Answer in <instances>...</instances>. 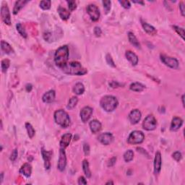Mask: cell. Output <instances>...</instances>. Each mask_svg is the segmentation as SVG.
Instances as JSON below:
<instances>
[{"mask_svg": "<svg viewBox=\"0 0 185 185\" xmlns=\"http://www.w3.org/2000/svg\"><path fill=\"white\" fill-rule=\"evenodd\" d=\"M62 70L65 74L71 75H84L88 72V70L78 62H67Z\"/></svg>", "mask_w": 185, "mask_h": 185, "instance_id": "obj_1", "label": "cell"}, {"mask_svg": "<svg viewBox=\"0 0 185 185\" xmlns=\"http://www.w3.org/2000/svg\"><path fill=\"white\" fill-rule=\"evenodd\" d=\"M69 59V48L67 45L59 47L54 54V62L57 66L62 68L67 64Z\"/></svg>", "mask_w": 185, "mask_h": 185, "instance_id": "obj_2", "label": "cell"}, {"mask_svg": "<svg viewBox=\"0 0 185 185\" xmlns=\"http://www.w3.org/2000/svg\"><path fill=\"white\" fill-rule=\"evenodd\" d=\"M117 98L113 96H105L100 100V105L106 112H111L118 106Z\"/></svg>", "mask_w": 185, "mask_h": 185, "instance_id": "obj_3", "label": "cell"}, {"mask_svg": "<svg viewBox=\"0 0 185 185\" xmlns=\"http://www.w3.org/2000/svg\"><path fill=\"white\" fill-rule=\"evenodd\" d=\"M54 121L62 128H67L70 124V118L65 111L59 109L54 112Z\"/></svg>", "mask_w": 185, "mask_h": 185, "instance_id": "obj_4", "label": "cell"}, {"mask_svg": "<svg viewBox=\"0 0 185 185\" xmlns=\"http://www.w3.org/2000/svg\"><path fill=\"white\" fill-rule=\"evenodd\" d=\"M145 140V135L141 131L134 130L130 133L127 139V142L130 145L141 144Z\"/></svg>", "mask_w": 185, "mask_h": 185, "instance_id": "obj_5", "label": "cell"}, {"mask_svg": "<svg viewBox=\"0 0 185 185\" xmlns=\"http://www.w3.org/2000/svg\"><path fill=\"white\" fill-rule=\"evenodd\" d=\"M157 126V120L154 116L148 115L142 122V128L147 131H153Z\"/></svg>", "mask_w": 185, "mask_h": 185, "instance_id": "obj_6", "label": "cell"}, {"mask_svg": "<svg viewBox=\"0 0 185 185\" xmlns=\"http://www.w3.org/2000/svg\"><path fill=\"white\" fill-rule=\"evenodd\" d=\"M160 60L164 64L168 66V67L172 68V69H177L179 67V62L174 57H168L165 54H161L160 55Z\"/></svg>", "mask_w": 185, "mask_h": 185, "instance_id": "obj_7", "label": "cell"}, {"mask_svg": "<svg viewBox=\"0 0 185 185\" xmlns=\"http://www.w3.org/2000/svg\"><path fill=\"white\" fill-rule=\"evenodd\" d=\"M87 13L90 15L92 21L96 22L100 18V11L97 6L95 5H89L87 7Z\"/></svg>", "mask_w": 185, "mask_h": 185, "instance_id": "obj_8", "label": "cell"}, {"mask_svg": "<svg viewBox=\"0 0 185 185\" xmlns=\"http://www.w3.org/2000/svg\"><path fill=\"white\" fill-rule=\"evenodd\" d=\"M1 17L2 21L6 25H9L11 24V17L9 9L7 7V4H3L1 7Z\"/></svg>", "mask_w": 185, "mask_h": 185, "instance_id": "obj_9", "label": "cell"}, {"mask_svg": "<svg viewBox=\"0 0 185 185\" xmlns=\"http://www.w3.org/2000/svg\"><path fill=\"white\" fill-rule=\"evenodd\" d=\"M66 166H67V156H66L65 150H64V149L60 148L57 168L60 172H64L66 168Z\"/></svg>", "mask_w": 185, "mask_h": 185, "instance_id": "obj_10", "label": "cell"}, {"mask_svg": "<svg viewBox=\"0 0 185 185\" xmlns=\"http://www.w3.org/2000/svg\"><path fill=\"white\" fill-rule=\"evenodd\" d=\"M41 154L43 156V159L44 161V167L46 170H49L51 168V160L52 158V151H47L44 150V148L41 149Z\"/></svg>", "mask_w": 185, "mask_h": 185, "instance_id": "obj_11", "label": "cell"}, {"mask_svg": "<svg viewBox=\"0 0 185 185\" xmlns=\"http://www.w3.org/2000/svg\"><path fill=\"white\" fill-rule=\"evenodd\" d=\"M98 140H99L100 143L105 145H110L113 142L114 136L110 132H105V133L100 134L98 136Z\"/></svg>", "mask_w": 185, "mask_h": 185, "instance_id": "obj_12", "label": "cell"}, {"mask_svg": "<svg viewBox=\"0 0 185 185\" xmlns=\"http://www.w3.org/2000/svg\"><path fill=\"white\" fill-rule=\"evenodd\" d=\"M92 114V108L90 106H85L84 108H82V110L80 111V118L81 120L84 123L87 122L88 120L90 119V118L91 117V115Z\"/></svg>", "mask_w": 185, "mask_h": 185, "instance_id": "obj_13", "label": "cell"}, {"mask_svg": "<svg viewBox=\"0 0 185 185\" xmlns=\"http://www.w3.org/2000/svg\"><path fill=\"white\" fill-rule=\"evenodd\" d=\"M141 112L138 109L132 110L130 114H129V119L132 124H138L140 120L141 119Z\"/></svg>", "mask_w": 185, "mask_h": 185, "instance_id": "obj_14", "label": "cell"}, {"mask_svg": "<svg viewBox=\"0 0 185 185\" xmlns=\"http://www.w3.org/2000/svg\"><path fill=\"white\" fill-rule=\"evenodd\" d=\"M162 158L160 152H156L154 158V173L155 174H158L161 170Z\"/></svg>", "mask_w": 185, "mask_h": 185, "instance_id": "obj_15", "label": "cell"}, {"mask_svg": "<svg viewBox=\"0 0 185 185\" xmlns=\"http://www.w3.org/2000/svg\"><path fill=\"white\" fill-rule=\"evenodd\" d=\"M72 140V134L71 133H66L64 135H62L61 140H60V148L62 149H64L69 145L70 142Z\"/></svg>", "mask_w": 185, "mask_h": 185, "instance_id": "obj_16", "label": "cell"}, {"mask_svg": "<svg viewBox=\"0 0 185 185\" xmlns=\"http://www.w3.org/2000/svg\"><path fill=\"white\" fill-rule=\"evenodd\" d=\"M55 96H56L55 91H54V90H51L43 94V97H42V100H43L44 103L51 104L52 102H54V100H55Z\"/></svg>", "mask_w": 185, "mask_h": 185, "instance_id": "obj_17", "label": "cell"}, {"mask_svg": "<svg viewBox=\"0 0 185 185\" xmlns=\"http://www.w3.org/2000/svg\"><path fill=\"white\" fill-rule=\"evenodd\" d=\"M183 124V120L179 117L173 118L172 124H171L170 130L172 132H176L180 129Z\"/></svg>", "mask_w": 185, "mask_h": 185, "instance_id": "obj_18", "label": "cell"}, {"mask_svg": "<svg viewBox=\"0 0 185 185\" xmlns=\"http://www.w3.org/2000/svg\"><path fill=\"white\" fill-rule=\"evenodd\" d=\"M89 126L92 133H97V132H98L100 130H101L102 125H101V123H100L98 120L93 119L90 122Z\"/></svg>", "mask_w": 185, "mask_h": 185, "instance_id": "obj_19", "label": "cell"}, {"mask_svg": "<svg viewBox=\"0 0 185 185\" xmlns=\"http://www.w3.org/2000/svg\"><path fill=\"white\" fill-rule=\"evenodd\" d=\"M20 173H21V174L24 175L25 177L29 178L30 176H31V174H32L31 166L29 164H28V163L23 164V166H22V167L21 168V169H20Z\"/></svg>", "mask_w": 185, "mask_h": 185, "instance_id": "obj_20", "label": "cell"}, {"mask_svg": "<svg viewBox=\"0 0 185 185\" xmlns=\"http://www.w3.org/2000/svg\"><path fill=\"white\" fill-rule=\"evenodd\" d=\"M142 26L143 28L144 31L146 32L147 33H148L150 36H155L156 35L157 33V31L156 29L153 26L149 25L148 23H147L146 22H144L142 21Z\"/></svg>", "mask_w": 185, "mask_h": 185, "instance_id": "obj_21", "label": "cell"}, {"mask_svg": "<svg viewBox=\"0 0 185 185\" xmlns=\"http://www.w3.org/2000/svg\"><path fill=\"white\" fill-rule=\"evenodd\" d=\"M126 58L129 61L131 62V64L132 65L135 66L138 64V57L134 53V52H132L131 51H126L125 54Z\"/></svg>", "mask_w": 185, "mask_h": 185, "instance_id": "obj_22", "label": "cell"}, {"mask_svg": "<svg viewBox=\"0 0 185 185\" xmlns=\"http://www.w3.org/2000/svg\"><path fill=\"white\" fill-rule=\"evenodd\" d=\"M58 13H59V17H61L62 20L63 21H67L70 17V11H68L67 9H65L64 7H58Z\"/></svg>", "mask_w": 185, "mask_h": 185, "instance_id": "obj_23", "label": "cell"}, {"mask_svg": "<svg viewBox=\"0 0 185 185\" xmlns=\"http://www.w3.org/2000/svg\"><path fill=\"white\" fill-rule=\"evenodd\" d=\"M28 2V1H26V0H20V1L16 2L13 11L14 15H17L22 8H23L24 6H25Z\"/></svg>", "mask_w": 185, "mask_h": 185, "instance_id": "obj_24", "label": "cell"}, {"mask_svg": "<svg viewBox=\"0 0 185 185\" xmlns=\"http://www.w3.org/2000/svg\"><path fill=\"white\" fill-rule=\"evenodd\" d=\"M128 39L129 41L130 42V43L132 44V46H134L135 48H138V49H140V43L138 39L136 38V36H134V34L132 32H129L128 33Z\"/></svg>", "mask_w": 185, "mask_h": 185, "instance_id": "obj_25", "label": "cell"}, {"mask_svg": "<svg viewBox=\"0 0 185 185\" xmlns=\"http://www.w3.org/2000/svg\"><path fill=\"white\" fill-rule=\"evenodd\" d=\"M1 49L7 54H10L14 52V50L13 48H12V46L5 41H1Z\"/></svg>", "mask_w": 185, "mask_h": 185, "instance_id": "obj_26", "label": "cell"}, {"mask_svg": "<svg viewBox=\"0 0 185 185\" xmlns=\"http://www.w3.org/2000/svg\"><path fill=\"white\" fill-rule=\"evenodd\" d=\"M145 86L140 82H133L130 86V89L134 92H142L145 90Z\"/></svg>", "mask_w": 185, "mask_h": 185, "instance_id": "obj_27", "label": "cell"}, {"mask_svg": "<svg viewBox=\"0 0 185 185\" xmlns=\"http://www.w3.org/2000/svg\"><path fill=\"white\" fill-rule=\"evenodd\" d=\"M73 92L76 95H82L85 92V86L81 82H77L73 88Z\"/></svg>", "mask_w": 185, "mask_h": 185, "instance_id": "obj_28", "label": "cell"}, {"mask_svg": "<svg viewBox=\"0 0 185 185\" xmlns=\"http://www.w3.org/2000/svg\"><path fill=\"white\" fill-rule=\"evenodd\" d=\"M82 170L83 172L87 178H90L91 177V172H90V168H89V163L86 159L83 160L82 161Z\"/></svg>", "mask_w": 185, "mask_h": 185, "instance_id": "obj_29", "label": "cell"}, {"mask_svg": "<svg viewBox=\"0 0 185 185\" xmlns=\"http://www.w3.org/2000/svg\"><path fill=\"white\" fill-rule=\"evenodd\" d=\"M77 103H78L77 97H76V96H73V97H72L69 100V101H68V104L67 106V109H69V110L73 109V108H75L76 106H77Z\"/></svg>", "mask_w": 185, "mask_h": 185, "instance_id": "obj_30", "label": "cell"}, {"mask_svg": "<svg viewBox=\"0 0 185 185\" xmlns=\"http://www.w3.org/2000/svg\"><path fill=\"white\" fill-rule=\"evenodd\" d=\"M25 128L26 130H27L28 132V135L31 139H32L35 135L36 131L35 130H34L33 126L31 125V123H28V122H27V123H25Z\"/></svg>", "mask_w": 185, "mask_h": 185, "instance_id": "obj_31", "label": "cell"}, {"mask_svg": "<svg viewBox=\"0 0 185 185\" xmlns=\"http://www.w3.org/2000/svg\"><path fill=\"white\" fill-rule=\"evenodd\" d=\"M134 158V152L132 150H128L124 153V160L125 162H130Z\"/></svg>", "mask_w": 185, "mask_h": 185, "instance_id": "obj_32", "label": "cell"}, {"mask_svg": "<svg viewBox=\"0 0 185 185\" xmlns=\"http://www.w3.org/2000/svg\"><path fill=\"white\" fill-rule=\"evenodd\" d=\"M16 28H17V32L20 33V35H21L22 37L25 38V39L27 38V33H26L25 28H24V27L22 25L21 23H17V25H16Z\"/></svg>", "mask_w": 185, "mask_h": 185, "instance_id": "obj_33", "label": "cell"}, {"mask_svg": "<svg viewBox=\"0 0 185 185\" xmlns=\"http://www.w3.org/2000/svg\"><path fill=\"white\" fill-rule=\"evenodd\" d=\"M51 2L49 0H43L40 2V7L43 10H47L51 8Z\"/></svg>", "mask_w": 185, "mask_h": 185, "instance_id": "obj_34", "label": "cell"}, {"mask_svg": "<svg viewBox=\"0 0 185 185\" xmlns=\"http://www.w3.org/2000/svg\"><path fill=\"white\" fill-rule=\"evenodd\" d=\"M9 65H10V62H9V59H3L1 62V67H2V72H7L8 68L9 67Z\"/></svg>", "mask_w": 185, "mask_h": 185, "instance_id": "obj_35", "label": "cell"}, {"mask_svg": "<svg viewBox=\"0 0 185 185\" xmlns=\"http://www.w3.org/2000/svg\"><path fill=\"white\" fill-rule=\"evenodd\" d=\"M173 28L174 29V31L177 33L181 37H182V39L184 40V30L182 28L179 27V26H176L174 25L173 26Z\"/></svg>", "mask_w": 185, "mask_h": 185, "instance_id": "obj_36", "label": "cell"}, {"mask_svg": "<svg viewBox=\"0 0 185 185\" xmlns=\"http://www.w3.org/2000/svg\"><path fill=\"white\" fill-rule=\"evenodd\" d=\"M103 5H104V8L105 9L106 14H108L111 10V1H103Z\"/></svg>", "mask_w": 185, "mask_h": 185, "instance_id": "obj_37", "label": "cell"}, {"mask_svg": "<svg viewBox=\"0 0 185 185\" xmlns=\"http://www.w3.org/2000/svg\"><path fill=\"white\" fill-rule=\"evenodd\" d=\"M106 62H107V64H108V65L111 66V67H116L115 64H114V60H113V59H112L111 56L109 54H108L107 55H106Z\"/></svg>", "mask_w": 185, "mask_h": 185, "instance_id": "obj_38", "label": "cell"}, {"mask_svg": "<svg viewBox=\"0 0 185 185\" xmlns=\"http://www.w3.org/2000/svg\"><path fill=\"white\" fill-rule=\"evenodd\" d=\"M68 4V7H69L70 11H74L77 8V4L75 1H67V2Z\"/></svg>", "mask_w": 185, "mask_h": 185, "instance_id": "obj_39", "label": "cell"}, {"mask_svg": "<svg viewBox=\"0 0 185 185\" xmlns=\"http://www.w3.org/2000/svg\"><path fill=\"white\" fill-rule=\"evenodd\" d=\"M172 157H173V158H174V159L176 160V161L179 162V161H180L181 160H182V155L180 152L176 151V152H175V153H173Z\"/></svg>", "mask_w": 185, "mask_h": 185, "instance_id": "obj_40", "label": "cell"}, {"mask_svg": "<svg viewBox=\"0 0 185 185\" xmlns=\"http://www.w3.org/2000/svg\"><path fill=\"white\" fill-rule=\"evenodd\" d=\"M119 3L121 4V5L125 9H130L131 7V3L130 2L126 1V0H124V1H119Z\"/></svg>", "mask_w": 185, "mask_h": 185, "instance_id": "obj_41", "label": "cell"}, {"mask_svg": "<svg viewBox=\"0 0 185 185\" xmlns=\"http://www.w3.org/2000/svg\"><path fill=\"white\" fill-rule=\"evenodd\" d=\"M17 155H18L17 150V149L13 150V151L12 152V153H11V156H10V158H9V159H10V160H12L13 162L15 161V160L17 159Z\"/></svg>", "mask_w": 185, "mask_h": 185, "instance_id": "obj_42", "label": "cell"}, {"mask_svg": "<svg viewBox=\"0 0 185 185\" xmlns=\"http://www.w3.org/2000/svg\"><path fill=\"white\" fill-rule=\"evenodd\" d=\"M83 151H84V153H85V155L86 156H89V154H90V146L88 143H84V145H83Z\"/></svg>", "mask_w": 185, "mask_h": 185, "instance_id": "obj_43", "label": "cell"}, {"mask_svg": "<svg viewBox=\"0 0 185 185\" xmlns=\"http://www.w3.org/2000/svg\"><path fill=\"white\" fill-rule=\"evenodd\" d=\"M101 33H102V31L101 29H100V28L98 27V26L95 27V28H94V34H95L97 37H100V35H101Z\"/></svg>", "mask_w": 185, "mask_h": 185, "instance_id": "obj_44", "label": "cell"}, {"mask_svg": "<svg viewBox=\"0 0 185 185\" xmlns=\"http://www.w3.org/2000/svg\"><path fill=\"white\" fill-rule=\"evenodd\" d=\"M87 181H86L85 178L84 177V176H80V177H79V179H78V184L80 185H85V184H87Z\"/></svg>", "mask_w": 185, "mask_h": 185, "instance_id": "obj_45", "label": "cell"}, {"mask_svg": "<svg viewBox=\"0 0 185 185\" xmlns=\"http://www.w3.org/2000/svg\"><path fill=\"white\" fill-rule=\"evenodd\" d=\"M179 7L180 11H181V14H182V15L183 17H184L185 16V13H184V4L183 2H181L179 3Z\"/></svg>", "mask_w": 185, "mask_h": 185, "instance_id": "obj_46", "label": "cell"}, {"mask_svg": "<svg viewBox=\"0 0 185 185\" xmlns=\"http://www.w3.org/2000/svg\"><path fill=\"white\" fill-rule=\"evenodd\" d=\"M109 85L113 88H116L120 87V86H121L122 85L120 83H119V82H116V81H111L109 83Z\"/></svg>", "mask_w": 185, "mask_h": 185, "instance_id": "obj_47", "label": "cell"}, {"mask_svg": "<svg viewBox=\"0 0 185 185\" xmlns=\"http://www.w3.org/2000/svg\"><path fill=\"white\" fill-rule=\"evenodd\" d=\"M116 158H115V157L111 158V159L109 160V161H108V167H111V166H114V164H116Z\"/></svg>", "mask_w": 185, "mask_h": 185, "instance_id": "obj_48", "label": "cell"}, {"mask_svg": "<svg viewBox=\"0 0 185 185\" xmlns=\"http://www.w3.org/2000/svg\"><path fill=\"white\" fill-rule=\"evenodd\" d=\"M32 89H33V86H32L31 84H27L25 85V90L27 92H31Z\"/></svg>", "mask_w": 185, "mask_h": 185, "instance_id": "obj_49", "label": "cell"}, {"mask_svg": "<svg viewBox=\"0 0 185 185\" xmlns=\"http://www.w3.org/2000/svg\"><path fill=\"white\" fill-rule=\"evenodd\" d=\"M134 3H138V4H141V5H144L143 2H140V1H133Z\"/></svg>", "mask_w": 185, "mask_h": 185, "instance_id": "obj_50", "label": "cell"}, {"mask_svg": "<svg viewBox=\"0 0 185 185\" xmlns=\"http://www.w3.org/2000/svg\"><path fill=\"white\" fill-rule=\"evenodd\" d=\"M3 177H4V173L2 172L1 173V183L3 182Z\"/></svg>", "mask_w": 185, "mask_h": 185, "instance_id": "obj_51", "label": "cell"}, {"mask_svg": "<svg viewBox=\"0 0 185 185\" xmlns=\"http://www.w3.org/2000/svg\"><path fill=\"white\" fill-rule=\"evenodd\" d=\"M184 95H182V104L183 106H184Z\"/></svg>", "mask_w": 185, "mask_h": 185, "instance_id": "obj_52", "label": "cell"}, {"mask_svg": "<svg viewBox=\"0 0 185 185\" xmlns=\"http://www.w3.org/2000/svg\"><path fill=\"white\" fill-rule=\"evenodd\" d=\"M106 184H114V182H111V181H109V182H106Z\"/></svg>", "mask_w": 185, "mask_h": 185, "instance_id": "obj_53", "label": "cell"}]
</instances>
